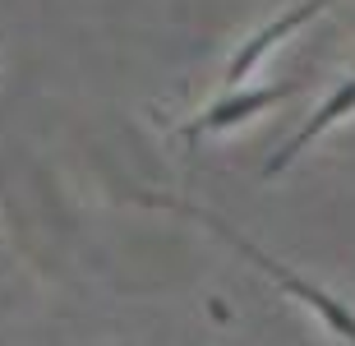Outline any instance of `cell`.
<instances>
[{
  "instance_id": "4",
  "label": "cell",
  "mask_w": 355,
  "mask_h": 346,
  "mask_svg": "<svg viewBox=\"0 0 355 346\" xmlns=\"http://www.w3.org/2000/svg\"><path fill=\"white\" fill-rule=\"evenodd\" d=\"M323 10H328V0H304V5H295L291 14L272 19L268 28H259V33H254V37L245 42V46H240L236 55H231V65H226V83L236 88V83L245 79V74H250V69L259 65V60H263L268 51H272L277 42H282V37H291V33H295L300 24H309V19H314V14H323Z\"/></svg>"
},
{
  "instance_id": "1",
  "label": "cell",
  "mask_w": 355,
  "mask_h": 346,
  "mask_svg": "<svg viewBox=\"0 0 355 346\" xmlns=\"http://www.w3.org/2000/svg\"><path fill=\"white\" fill-rule=\"evenodd\" d=\"M144 203H157V208H175V213H184V217H198V222H203V227H212L217 236L226 240V245H236V250L245 254L250 263H259V268H263V273L277 282V286H286V291L295 295V300H304V305L314 309V314H318L323 323H328V328H332L337 337L355 342V314L342 305V300H337V295H328L323 286H314V282H309V277H300V273H291L286 263H277V259H268V254L259 250V245H250V240L240 236L236 227H226L222 217L203 213V208H194V203H184V199H166V194H144Z\"/></svg>"
},
{
  "instance_id": "3",
  "label": "cell",
  "mask_w": 355,
  "mask_h": 346,
  "mask_svg": "<svg viewBox=\"0 0 355 346\" xmlns=\"http://www.w3.org/2000/svg\"><path fill=\"white\" fill-rule=\"evenodd\" d=\"M351 111H355V79H346V83H337V88H332V93L323 97V107H318L314 116L304 120L300 130H295V134H291V139H286V144H282V148H277V153H272V157H268L263 175H282V171H286V166H291V162H295V157H300V153H304V148L314 144L318 134L328 130V125H337V120H342V116H351Z\"/></svg>"
},
{
  "instance_id": "2",
  "label": "cell",
  "mask_w": 355,
  "mask_h": 346,
  "mask_svg": "<svg viewBox=\"0 0 355 346\" xmlns=\"http://www.w3.org/2000/svg\"><path fill=\"white\" fill-rule=\"evenodd\" d=\"M291 93H295L291 83H277V88H250V93H226V97H217L208 111H198L189 125H180V139L198 144L203 134L236 130V125H245V120H254V116H263V111L282 107Z\"/></svg>"
}]
</instances>
